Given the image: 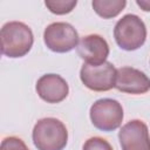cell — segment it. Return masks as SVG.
Returning <instances> with one entry per match:
<instances>
[{
	"mask_svg": "<svg viewBox=\"0 0 150 150\" xmlns=\"http://www.w3.org/2000/svg\"><path fill=\"white\" fill-rule=\"evenodd\" d=\"M1 53L5 56L16 59L29 53L34 43V35L29 26L20 21L6 22L1 30Z\"/></svg>",
	"mask_w": 150,
	"mask_h": 150,
	"instance_id": "6da1fadb",
	"label": "cell"
},
{
	"mask_svg": "<svg viewBox=\"0 0 150 150\" xmlns=\"http://www.w3.org/2000/svg\"><path fill=\"white\" fill-rule=\"evenodd\" d=\"M32 138L38 150H63L68 142V130L59 118L45 117L35 123Z\"/></svg>",
	"mask_w": 150,
	"mask_h": 150,
	"instance_id": "7a4b0ae2",
	"label": "cell"
},
{
	"mask_svg": "<svg viewBox=\"0 0 150 150\" xmlns=\"http://www.w3.org/2000/svg\"><path fill=\"white\" fill-rule=\"evenodd\" d=\"M114 38L117 46L127 52L141 48L146 40V27L135 14H125L115 25Z\"/></svg>",
	"mask_w": 150,
	"mask_h": 150,
	"instance_id": "3957f363",
	"label": "cell"
},
{
	"mask_svg": "<svg viewBox=\"0 0 150 150\" xmlns=\"http://www.w3.org/2000/svg\"><path fill=\"white\" fill-rule=\"evenodd\" d=\"M93 125L102 131H114L121 127L124 117L122 104L114 98H100L89 110Z\"/></svg>",
	"mask_w": 150,
	"mask_h": 150,
	"instance_id": "277c9868",
	"label": "cell"
},
{
	"mask_svg": "<svg viewBox=\"0 0 150 150\" xmlns=\"http://www.w3.org/2000/svg\"><path fill=\"white\" fill-rule=\"evenodd\" d=\"M43 41L54 53H68L77 47L80 39L77 30L68 22H53L43 32Z\"/></svg>",
	"mask_w": 150,
	"mask_h": 150,
	"instance_id": "5b68a950",
	"label": "cell"
},
{
	"mask_svg": "<svg viewBox=\"0 0 150 150\" xmlns=\"http://www.w3.org/2000/svg\"><path fill=\"white\" fill-rule=\"evenodd\" d=\"M80 79L93 91H108L115 88L116 68L108 61L97 66L83 63L80 70Z\"/></svg>",
	"mask_w": 150,
	"mask_h": 150,
	"instance_id": "8992f818",
	"label": "cell"
},
{
	"mask_svg": "<svg viewBox=\"0 0 150 150\" xmlns=\"http://www.w3.org/2000/svg\"><path fill=\"white\" fill-rule=\"evenodd\" d=\"M118 139L122 150H150L149 129L141 120H131L122 125Z\"/></svg>",
	"mask_w": 150,
	"mask_h": 150,
	"instance_id": "52a82bcc",
	"label": "cell"
},
{
	"mask_svg": "<svg viewBox=\"0 0 150 150\" xmlns=\"http://www.w3.org/2000/svg\"><path fill=\"white\" fill-rule=\"evenodd\" d=\"M115 88L125 94H145L150 90V79L139 69L121 67L116 69Z\"/></svg>",
	"mask_w": 150,
	"mask_h": 150,
	"instance_id": "ba28073f",
	"label": "cell"
},
{
	"mask_svg": "<svg viewBox=\"0 0 150 150\" xmlns=\"http://www.w3.org/2000/svg\"><path fill=\"white\" fill-rule=\"evenodd\" d=\"M76 50L84 63L94 66L104 63L110 52L108 42L98 34H89L83 36L80 40Z\"/></svg>",
	"mask_w": 150,
	"mask_h": 150,
	"instance_id": "9c48e42d",
	"label": "cell"
},
{
	"mask_svg": "<svg viewBox=\"0 0 150 150\" xmlns=\"http://www.w3.org/2000/svg\"><path fill=\"white\" fill-rule=\"evenodd\" d=\"M36 93L41 100L47 103H60L69 94L67 81L59 74H45L35 86Z\"/></svg>",
	"mask_w": 150,
	"mask_h": 150,
	"instance_id": "30bf717a",
	"label": "cell"
},
{
	"mask_svg": "<svg viewBox=\"0 0 150 150\" xmlns=\"http://www.w3.org/2000/svg\"><path fill=\"white\" fill-rule=\"evenodd\" d=\"M91 6L97 15L103 19L117 16L127 6L125 0H93Z\"/></svg>",
	"mask_w": 150,
	"mask_h": 150,
	"instance_id": "8fae6325",
	"label": "cell"
},
{
	"mask_svg": "<svg viewBox=\"0 0 150 150\" xmlns=\"http://www.w3.org/2000/svg\"><path fill=\"white\" fill-rule=\"evenodd\" d=\"M46 7L56 15H64L70 13L77 5L76 0H46Z\"/></svg>",
	"mask_w": 150,
	"mask_h": 150,
	"instance_id": "7c38bea8",
	"label": "cell"
},
{
	"mask_svg": "<svg viewBox=\"0 0 150 150\" xmlns=\"http://www.w3.org/2000/svg\"><path fill=\"white\" fill-rule=\"evenodd\" d=\"M82 150H114V149L107 139L98 136H94L84 142Z\"/></svg>",
	"mask_w": 150,
	"mask_h": 150,
	"instance_id": "4fadbf2b",
	"label": "cell"
},
{
	"mask_svg": "<svg viewBox=\"0 0 150 150\" xmlns=\"http://www.w3.org/2000/svg\"><path fill=\"white\" fill-rule=\"evenodd\" d=\"M0 150H29L25 142L16 136H8L2 139Z\"/></svg>",
	"mask_w": 150,
	"mask_h": 150,
	"instance_id": "5bb4252c",
	"label": "cell"
},
{
	"mask_svg": "<svg viewBox=\"0 0 150 150\" xmlns=\"http://www.w3.org/2000/svg\"><path fill=\"white\" fill-rule=\"evenodd\" d=\"M136 4L144 12H150V0H136Z\"/></svg>",
	"mask_w": 150,
	"mask_h": 150,
	"instance_id": "9a60e30c",
	"label": "cell"
}]
</instances>
